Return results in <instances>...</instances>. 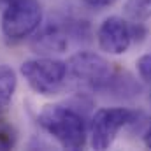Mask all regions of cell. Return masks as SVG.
<instances>
[{
  "label": "cell",
  "instance_id": "1",
  "mask_svg": "<svg viewBox=\"0 0 151 151\" xmlns=\"http://www.w3.org/2000/svg\"><path fill=\"white\" fill-rule=\"evenodd\" d=\"M39 127L49 134L63 150H83L88 139L84 114L67 104H49L37 116Z\"/></svg>",
  "mask_w": 151,
  "mask_h": 151
},
{
  "label": "cell",
  "instance_id": "2",
  "mask_svg": "<svg viewBox=\"0 0 151 151\" xmlns=\"http://www.w3.org/2000/svg\"><path fill=\"white\" fill-rule=\"evenodd\" d=\"M67 76L83 90L107 91L116 72L113 65L93 51H79L67 62Z\"/></svg>",
  "mask_w": 151,
  "mask_h": 151
},
{
  "label": "cell",
  "instance_id": "3",
  "mask_svg": "<svg viewBox=\"0 0 151 151\" xmlns=\"http://www.w3.org/2000/svg\"><path fill=\"white\" fill-rule=\"evenodd\" d=\"M19 72L28 86L44 97L56 95L67 83V63L51 56H39L21 63Z\"/></svg>",
  "mask_w": 151,
  "mask_h": 151
},
{
  "label": "cell",
  "instance_id": "4",
  "mask_svg": "<svg viewBox=\"0 0 151 151\" xmlns=\"http://www.w3.org/2000/svg\"><path fill=\"white\" fill-rule=\"evenodd\" d=\"M42 25V5L39 0H12L4 7L0 28L9 40H25L32 37Z\"/></svg>",
  "mask_w": 151,
  "mask_h": 151
},
{
  "label": "cell",
  "instance_id": "5",
  "mask_svg": "<svg viewBox=\"0 0 151 151\" xmlns=\"http://www.w3.org/2000/svg\"><path fill=\"white\" fill-rule=\"evenodd\" d=\"M137 113L125 107H102L97 109L88 125L90 146L93 150H107L113 146L118 134L127 125L135 123Z\"/></svg>",
  "mask_w": 151,
  "mask_h": 151
},
{
  "label": "cell",
  "instance_id": "6",
  "mask_svg": "<svg viewBox=\"0 0 151 151\" xmlns=\"http://www.w3.org/2000/svg\"><path fill=\"white\" fill-rule=\"evenodd\" d=\"M97 40H99V47L104 53L114 56L125 55L132 46V34H130L128 21L119 16L106 18L97 30Z\"/></svg>",
  "mask_w": 151,
  "mask_h": 151
},
{
  "label": "cell",
  "instance_id": "7",
  "mask_svg": "<svg viewBox=\"0 0 151 151\" xmlns=\"http://www.w3.org/2000/svg\"><path fill=\"white\" fill-rule=\"evenodd\" d=\"M69 46V32L65 27L49 21L46 25H40L37 32L32 35L30 47L39 55H53V53H63Z\"/></svg>",
  "mask_w": 151,
  "mask_h": 151
},
{
  "label": "cell",
  "instance_id": "8",
  "mask_svg": "<svg viewBox=\"0 0 151 151\" xmlns=\"http://www.w3.org/2000/svg\"><path fill=\"white\" fill-rule=\"evenodd\" d=\"M18 88V76L9 65H0V113H4Z\"/></svg>",
  "mask_w": 151,
  "mask_h": 151
},
{
  "label": "cell",
  "instance_id": "9",
  "mask_svg": "<svg viewBox=\"0 0 151 151\" xmlns=\"http://www.w3.org/2000/svg\"><path fill=\"white\" fill-rule=\"evenodd\" d=\"M125 14L135 21L144 23L151 19V0H125Z\"/></svg>",
  "mask_w": 151,
  "mask_h": 151
},
{
  "label": "cell",
  "instance_id": "10",
  "mask_svg": "<svg viewBox=\"0 0 151 151\" xmlns=\"http://www.w3.org/2000/svg\"><path fill=\"white\" fill-rule=\"evenodd\" d=\"M0 144H2L5 150L12 148V146L16 144V130H14V127H12L9 121H5L2 116H0Z\"/></svg>",
  "mask_w": 151,
  "mask_h": 151
},
{
  "label": "cell",
  "instance_id": "11",
  "mask_svg": "<svg viewBox=\"0 0 151 151\" xmlns=\"http://www.w3.org/2000/svg\"><path fill=\"white\" fill-rule=\"evenodd\" d=\"M137 72L139 77L151 86V53L148 55H142L139 60H137Z\"/></svg>",
  "mask_w": 151,
  "mask_h": 151
},
{
  "label": "cell",
  "instance_id": "12",
  "mask_svg": "<svg viewBox=\"0 0 151 151\" xmlns=\"http://www.w3.org/2000/svg\"><path fill=\"white\" fill-rule=\"evenodd\" d=\"M130 34H132V42L141 44V42L146 39V35H148V30H146L144 23H135V21H132V25H130Z\"/></svg>",
  "mask_w": 151,
  "mask_h": 151
},
{
  "label": "cell",
  "instance_id": "13",
  "mask_svg": "<svg viewBox=\"0 0 151 151\" xmlns=\"http://www.w3.org/2000/svg\"><path fill=\"white\" fill-rule=\"evenodd\" d=\"M83 2L91 9H106L116 4V0H83Z\"/></svg>",
  "mask_w": 151,
  "mask_h": 151
},
{
  "label": "cell",
  "instance_id": "14",
  "mask_svg": "<svg viewBox=\"0 0 151 151\" xmlns=\"http://www.w3.org/2000/svg\"><path fill=\"white\" fill-rule=\"evenodd\" d=\"M142 141H144V146L151 150V123L146 127V130H144V134H142Z\"/></svg>",
  "mask_w": 151,
  "mask_h": 151
},
{
  "label": "cell",
  "instance_id": "15",
  "mask_svg": "<svg viewBox=\"0 0 151 151\" xmlns=\"http://www.w3.org/2000/svg\"><path fill=\"white\" fill-rule=\"evenodd\" d=\"M11 2H12V0H0V5H4V7H5V5H7V4H11Z\"/></svg>",
  "mask_w": 151,
  "mask_h": 151
},
{
  "label": "cell",
  "instance_id": "16",
  "mask_svg": "<svg viewBox=\"0 0 151 151\" xmlns=\"http://www.w3.org/2000/svg\"><path fill=\"white\" fill-rule=\"evenodd\" d=\"M0 150H5V148H4V146H2V144H0Z\"/></svg>",
  "mask_w": 151,
  "mask_h": 151
}]
</instances>
